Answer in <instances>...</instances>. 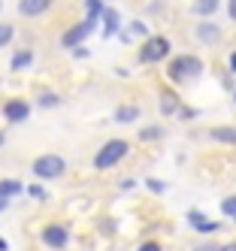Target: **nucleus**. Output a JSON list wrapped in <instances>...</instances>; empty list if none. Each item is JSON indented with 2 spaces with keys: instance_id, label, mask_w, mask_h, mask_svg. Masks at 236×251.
I'll list each match as a JSON object with an SVG mask.
<instances>
[{
  "instance_id": "1",
  "label": "nucleus",
  "mask_w": 236,
  "mask_h": 251,
  "mask_svg": "<svg viewBox=\"0 0 236 251\" xmlns=\"http://www.w3.org/2000/svg\"><path fill=\"white\" fill-rule=\"evenodd\" d=\"M127 154V142L124 139H109L106 146L97 151V157H94V164L100 167V170H109V167H115L118 160Z\"/></svg>"
},
{
  "instance_id": "2",
  "label": "nucleus",
  "mask_w": 236,
  "mask_h": 251,
  "mask_svg": "<svg viewBox=\"0 0 236 251\" xmlns=\"http://www.w3.org/2000/svg\"><path fill=\"white\" fill-rule=\"evenodd\" d=\"M203 73V64H200V58H176L173 64H170V76L176 79V82H185V79H194V76H200Z\"/></svg>"
},
{
  "instance_id": "3",
  "label": "nucleus",
  "mask_w": 236,
  "mask_h": 251,
  "mask_svg": "<svg viewBox=\"0 0 236 251\" xmlns=\"http://www.w3.org/2000/svg\"><path fill=\"white\" fill-rule=\"evenodd\" d=\"M167 55H170V43L163 37H149L145 46H142V51H139V61L142 64H155V61H163Z\"/></svg>"
},
{
  "instance_id": "4",
  "label": "nucleus",
  "mask_w": 236,
  "mask_h": 251,
  "mask_svg": "<svg viewBox=\"0 0 236 251\" xmlns=\"http://www.w3.org/2000/svg\"><path fill=\"white\" fill-rule=\"evenodd\" d=\"M33 173L40 176V178H58L64 173V157L58 154H43V157H36L33 160Z\"/></svg>"
},
{
  "instance_id": "5",
  "label": "nucleus",
  "mask_w": 236,
  "mask_h": 251,
  "mask_svg": "<svg viewBox=\"0 0 236 251\" xmlns=\"http://www.w3.org/2000/svg\"><path fill=\"white\" fill-rule=\"evenodd\" d=\"M91 30H94V19H85V22H82L79 27H73V30H67L61 43H64L67 49H76V46H79V43H82V40L88 37Z\"/></svg>"
},
{
  "instance_id": "6",
  "label": "nucleus",
  "mask_w": 236,
  "mask_h": 251,
  "mask_svg": "<svg viewBox=\"0 0 236 251\" xmlns=\"http://www.w3.org/2000/svg\"><path fill=\"white\" fill-rule=\"evenodd\" d=\"M3 115H6V121H25L30 115V106L25 100H9L3 106Z\"/></svg>"
},
{
  "instance_id": "7",
  "label": "nucleus",
  "mask_w": 236,
  "mask_h": 251,
  "mask_svg": "<svg viewBox=\"0 0 236 251\" xmlns=\"http://www.w3.org/2000/svg\"><path fill=\"white\" fill-rule=\"evenodd\" d=\"M67 239H70V236H67V230H64V227H54V224H52V227L43 230V242H46L49 248H64Z\"/></svg>"
},
{
  "instance_id": "8",
  "label": "nucleus",
  "mask_w": 236,
  "mask_h": 251,
  "mask_svg": "<svg viewBox=\"0 0 236 251\" xmlns=\"http://www.w3.org/2000/svg\"><path fill=\"white\" fill-rule=\"evenodd\" d=\"M49 6H52V0H22V3H18V12H22L25 19H33V15H43Z\"/></svg>"
},
{
  "instance_id": "9",
  "label": "nucleus",
  "mask_w": 236,
  "mask_h": 251,
  "mask_svg": "<svg viewBox=\"0 0 236 251\" xmlns=\"http://www.w3.org/2000/svg\"><path fill=\"white\" fill-rule=\"evenodd\" d=\"M209 136L218 142H227V146H236V127H212Z\"/></svg>"
},
{
  "instance_id": "10",
  "label": "nucleus",
  "mask_w": 236,
  "mask_h": 251,
  "mask_svg": "<svg viewBox=\"0 0 236 251\" xmlns=\"http://www.w3.org/2000/svg\"><path fill=\"white\" fill-rule=\"evenodd\" d=\"M188 221H191L197 230H203V233H215V230H218V224H215V221H206L200 212H191V215H188Z\"/></svg>"
},
{
  "instance_id": "11",
  "label": "nucleus",
  "mask_w": 236,
  "mask_h": 251,
  "mask_svg": "<svg viewBox=\"0 0 236 251\" xmlns=\"http://www.w3.org/2000/svg\"><path fill=\"white\" fill-rule=\"evenodd\" d=\"M197 37H200V40H203V43H215L218 37H221V30H218L215 25H206V22H203V25H200V27H197Z\"/></svg>"
},
{
  "instance_id": "12",
  "label": "nucleus",
  "mask_w": 236,
  "mask_h": 251,
  "mask_svg": "<svg viewBox=\"0 0 236 251\" xmlns=\"http://www.w3.org/2000/svg\"><path fill=\"white\" fill-rule=\"evenodd\" d=\"M15 194H22V182L3 178V182H0V197H15Z\"/></svg>"
},
{
  "instance_id": "13",
  "label": "nucleus",
  "mask_w": 236,
  "mask_h": 251,
  "mask_svg": "<svg viewBox=\"0 0 236 251\" xmlns=\"http://www.w3.org/2000/svg\"><path fill=\"white\" fill-rule=\"evenodd\" d=\"M215 9H218V0H197V3H194L197 15H212Z\"/></svg>"
},
{
  "instance_id": "14",
  "label": "nucleus",
  "mask_w": 236,
  "mask_h": 251,
  "mask_svg": "<svg viewBox=\"0 0 236 251\" xmlns=\"http://www.w3.org/2000/svg\"><path fill=\"white\" fill-rule=\"evenodd\" d=\"M103 15H106V30H103V37H112L115 27H118V12H115V9H106Z\"/></svg>"
},
{
  "instance_id": "15",
  "label": "nucleus",
  "mask_w": 236,
  "mask_h": 251,
  "mask_svg": "<svg viewBox=\"0 0 236 251\" xmlns=\"http://www.w3.org/2000/svg\"><path fill=\"white\" fill-rule=\"evenodd\" d=\"M33 64V55L30 51H18V55L12 58V70H25V67H30Z\"/></svg>"
},
{
  "instance_id": "16",
  "label": "nucleus",
  "mask_w": 236,
  "mask_h": 251,
  "mask_svg": "<svg viewBox=\"0 0 236 251\" xmlns=\"http://www.w3.org/2000/svg\"><path fill=\"white\" fill-rule=\"evenodd\" d=\"M136 115H139V109H133V106H121L118 109V115H115V121H136Z\"/></svg>"
},
{
  "instance_id": "17",
  "label": "nucleus",
  "mask_w": 236,
  "mask_h": 251,
  "mask_svg": "<svg viewBox=\"0 0 236 251\" xmlns=\"http://www.w3.org/2000/svg\"><path fill=\"white\" fill-rule=\"evenodd\" d=\"M176 106H179V100H176L173 94H163V97H160V109L167 112V115H173V112H176Z\"/></svg>"
},
{
  "instance_id": "18",
  "label": "nucleus",
  "mask_w": 236,
  "mask_h": 251,
  "mask_svg": "<svg viewBox=\"0 0 236 251\" xmlns=\"http://www.w3.org/2000/svg\"><path fill=\"white\" fill-rule=\"evenodd\" d=\"M221 209H224V215H230V218H236V197H227V200L221 203Z\"/></svg>"
},
{
  "instance_id": "19",
  "label": "nucleus",
  "mask_w": 236,
  "mask_h": 251,
  "mask_svg": "<svg viewBox=\"0 0 236 251\" xmlns=\"http://www.w3.org/2000/svg\"><path fill=\"white\" fill-rule=\"evenodd\" d=\"M12 40V25H0V46H6Z\"/></svg>"
},
{
  "instance_id": "20",
  "label": "nucleus",
  "mask_w": 236,
  "mask_h": 251,
  "mask_svg": "<svg viewBox=\"0 0 236 251\" xmlns=\"http://www.w3.org/2000/svg\"><path fill=\"white\" fill-rule=\"evenodd\" d=\"M100 15V3L97 0H88V19H97Z\"/></svg>"
},
{
  "instance_id": "21",
  "label": "nucleus",
  "mask_w": 236,
  "mask_h": 251,
  "mask_svg": "<svg viewBox=\"0 0 236 251\" xmlns=\"http://www.w3.org/2000/svg\"><path fill=\"white\" fill-rule=\"evenodd\" d=\"M139 136H142L145 142H149V139H157V136H160V130H157V127H145V130H142Z\"/></svg>"
},
{
  "instance_id": "22",
  "label": "nucleus",
  "mask_w": 236,
  "mask_h": 251,
  "mask_svg": "<svg viewBox=\"0 0 236 251\" xmlns=\"http://www.w3.org/2000/svg\"><path fill=\"white\" fill-rule=\"evenodd\" d=\"M40 103H43V106H54V103H58V97H52V94H43V97H40Z\"/></svg>"
},
{
  "instance_id": "23",
  "label": "nucleus",
  "mask_w": 236,
  "mask_h": 251,
  "mask_svg": "<svg viewBox=\"0 0 236 251\" xmlns=\"http://www.w3.org/2000/svg\"><path fill=\"white\" fill-rule=\"evenodd\" d=\"M139 251H160V245H157V242H145Z\"/></svg>"
},
{
  "instance_id": "24",
  "label": "nucleus",
  "mask_w": 236,
  "mask_h": 251,
  "mask_svg": "<svg viewBox=\"0 0 236 251\" xmlns=\"http://www.w3.org/2000/svg\"><path fill=\"white\" fill-rule=\"evenodd\" d=\"M149 188H152V191H157V194H160V191H163V182H155V178H149Z\"/></svg>"
},
{
  "instance_id": "25",
  "label": "nucleus",
  "mask_w": 236,
  "mask_h": 251,
  "mask_svg": "<svg viewBox=\"0 0 236 251\" xmlns=\"http://www.w3.org/2000/svg\"><path fill=\"white\" fill-rule=\"evenodd\" d=\"M227 9H230V19L236 22V0H230V3H227Z\"/></svg>"
},
{
  "instance_id": "26",
  "label": "nucleus",
  "mask_w": 236,
  "mask_h": 251,
  "mask_svg": "<svg viewBox=\"0 0 236 251\" xmlns=\"http://www.w3.org/2000/svg\"><path fill=\"white\" fill-rule=\"evenodd\" d=\"M197 251H218V245H200Z\"/></svg>"
},
{
  "instance_id": "27",
  "label": "nucleus",
  "mask_w": 236,
  "mask_h": 251,
  "mask_svg": "<svg viewBox=\"0 0 236 251\" xmlns=\"http://www.w3.org/2000/svg\"><path fill=\"white\" fill-rule=\"evenodd\" d=\"M6 200H9V197H0V212H3V209H6V206H9V203H6Z\"/></svg>"
},
{
  "instance_id": "28",
  "label": "nucleus",
  "mask_w": 236,
  "mask_h": 251,
  "mask_svg": "<svg viewBox=\"0 0 236 251\" xmlns=\"http://www.w3.org/2000/svg\"><path fill=\"white\" fill-rule=\"evenodd\" d=\"M230 70H233V73H236V51H233V55H230Z\"/></svg>"
},
{
  "instance_id": "29",
  "label": "nucleus",
  "mask_w": 236,
  "mask_h": 251,
  "mask_svg": "<svg viewBox=\"0 0 236 251\" xmlns=\"http://www.w3.org/2000/svg\"><path fill=\"white\" fill-rule=\"evenodd\" d=\"M218 251H236V242H230V245H224V248H218Z\"/></svg>"
},
{
  "instance_id": "30",
  "label": "nucleus",
  "mask_w": 236,
  "mask_h": 251,
  "mask_svg": "<svg viewBox=\"0 0 236 251\" xmlns=\"http://www.w3.org/2000/svg\"><path fill=\"white\" fill-rule=\"evenodd\" d=\"M0 251H6V242H3V239H0Z\"/></svg>"
},
{
  "instance_id": "31",
  "label": "nucleus",
  "mask_w": 236,
  "mask_h": 251,
  "mask_svg": "<svg viewBox=\"0 0 236 251\" xmlns=\"http://www.w3.org/2000/svg\"><path fill=\"white\" fill-rule=\"evenodd\" d=\"M0 146H3V136H0Z\"/></svg>"
}]
</instances>
